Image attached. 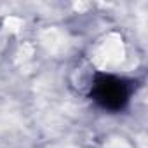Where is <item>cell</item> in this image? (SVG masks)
<instances>
[{"label": "cell", "mask_w": 148, "mask_h": 148, "mask_svg": "<svg viewBox=\"0 0 148 148\" xmlns=\"http://www.w3.org/2000/svg\"><path fill=\"white\" fill-rule=\"evenodd\" d=\"M92 98L94 101L106 108V110H112V112H117L120 110L127 99H129V86L119 79V77H113V75H98L94 84H92Z\"/></svg>", "instance_id": "cell-1"}]
</instances>
